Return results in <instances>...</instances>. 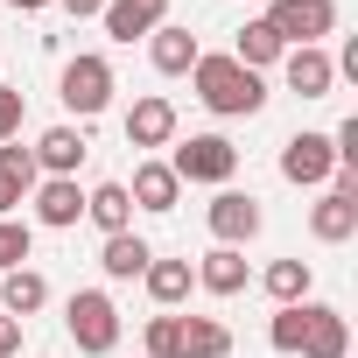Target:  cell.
<instances>
[{
  "label": "cell",
  "mask_w": 358,
  "mask_h": 358,
  "mask_svg": "<svg viewBox=\"0 0 358 358\" xmlns=\"http://www.w3.org/2000/svg\"><path fill=\"white\" fill-rule=\"evenodd\" d=\"M190 78H197V99H204L218 120H253V113L267 106L260 71H246V64H232V57H197Z\"/></svg>",
  "instance_id": "1"
},
{
  "label": "cell",
  "mask_w": 358,
  "mask_h": 358,
  "mask_svg": "<svg viewBox=\"0 0 358 358\" xmlns=\"http://www.w3.org/2000/svg\"><path fill=\"white\" fill-rule=\"evenodd\" d=\"M64 323H71V337H78L85 358H106V351L120 344V309H113L106 288H78V295L64 302Z\"/></svg>",
  "instance_id": "2"
},
{
  "label": "cell",
  "mask_w": 358,
  "mask_h": 358,
  "mask_svg": "<svg viewBox=\"0 0 358 358\" xmlns=\"http://www.w3.org/2000/svg\"><path fill=\"white\" fill-rule=\"evenodd\" d=\"M169 169H176V183H232V169H239V148L225 141V134H190L183 148L169 155Z\"/></svg>",
  "instance_id": "3"
},
{
  "label": "cell",
  "mask_w": 358,
  "mask_h": 358,
  "mask_svg": "<svg viewBox=\"0 0 358 358\" xmlns=\"http://www.w3.org/2000/svg\"><path fill=\"white\" fill-rule=\"evenodd\" d=\"M267 29L281 36V50H316V43L337 29V0H274V8H267Z\"/></svg>",
  "instance_id": "4"
},
{
  "label": "cell",
  "mask_w": 358,
  "mask_h": 358,
  "mask_svg": "<svg viewBox=\"0 0 358 358\" xmlns=\"http://www.w3.org/2000/svg\"><path fill=\"white\" fill-rule=\"evenodd\" d=\"M64 106H71L78 120H99V113L113 106V64L92 57V50L71 57V64H64Z\"/></svg>",
  "instance_id": "5"
},
{
  "label": "cell",
  "mask_w": 358,
  "mask_h": 358,
  "mask_svg": "<svg viewBox=\"0 0 358 358\" xmlns=\"http://www.w3.org/2000/svg\"><path fill=\"white\" fill-rule=\"evenodd\" d=\"M204 218H211V239H218V246H246V239H260V225H267V218H260V197H246V190H218Z\"/></svg>",
  "instance_id": "6"
},
{
  "label": "cell",
  "mask_w": 358,
  "mask_h": 358,
  "mask_svg": "<svg viewBox=\"0 0 358 358\" xmlns=\"http://www.w3.org/2000/svg\"><path fill=\"white\" fill-rule=\"evenodd\" d=\"M330 169H337L330 134H288V148H281V176H288V183L316 190V183H330Z\"/></svg>",
  "instance_id": "7"
},
{
  "label": "cell",
  "mask_w": 358,
  "mask_h": 358,
  "mask_svg": "<svg viewBox=\"0 0 358 358\" xmlns=\"http://www.w3.org/2000/svg\"><path fill=\"white\" fill-rule=\"evenodd\" d=\"M351 351V323L330 302H302V358H344Z\"/></svg>",
  "instance_id": "8"
},
{
  "label": "cell",
  "mask_w": 358,
  "mask_h": 358,
  "mask_svg": "<svg viewBox=\"0 0 358 358\" xmlns=\"http://www.w3.org/2000/svg\"><path fill=\"white\" fill-rule=\"evenodd\" d=\"M281 78H288V92H295V99H330L337 64H330L323 50H281Z\"/></svg>",
  "instance_id": "9"
},
{
  "label": "cell",
  "mask_w": 358,
  "mask_h": 358,
  "mask_svg": "<svg viewBox=\"0 0 358 358\" xmlns=\"http://www.w3.org/2000/svg\"><path fill=\"white\" fill-rule=\"evenodd\" d=\"M162 15H169V0H106V36L113 43H141V36H155L162 29Z\"/></svg>",
  "instance_id": "10"
},
{
  "label": "cell",
  "mask_w": 358,
  "mask_h": 358,
  "mask_svg": "<svg viewBox=\"0 0 358 358\" xmlns=\"http://www.w3.org/2000/svg\"><path fill=\"white\" fill-rule=\"evenodd\" d=\"M36 218H43L50 232H64V225L85 218V190H78V176H50V183H36Z\"/></svg>",
  "instance_id": "11"
},
{
  "label": "cell",
  "mask_w": 358,
  "mask_h": 358,
  "mask_svg": "<svg viewBox=\"0 0 358 358\" xmlns=\"http://www.w3.org/2000/svg\"><path fill=\"white\" fill-rule=\"evenodd\" d=\"M176 141V106L169 99H134L127 113V148H169Z\"/></svg>",
  "instance_id": "12"
},
{
  "label": "cell",
  "mask_w": 358,
  "mask_h": 358,
  "mask_svg": "<svg viewBox=\"0 0 358 358\" xmlns=\"http://www.w3.org/2000/svg\"><path fill=\"white\" fill-rule=\"evenodd\" d=\"M127 197H134L141 211H176L183 183H176V169H169V162H141V169H134V183H127Z\"/></svg>",
  "instance_id": "13"
},
{
  "label": "cell",
  "mask_w": 358,
  "mask_h": 358,
  "mask_svg": "<svg viewBox=\"0 0 358 358\" xmlns=\"http://www.w3.org/2000/svg\"><path fill=\"white\" fill-rule=\"evenodd\" d=\"M148 57H155V71H162V78H183L204 50H197V36H190V29H169V22H162V29L148 36Z\"/></svg>",
  "instance_id": "14"
},
{
  "label": "cell",
  "mask_w": 358,
  "mask_h": 358,
  "mask_svg": "<svg viewBox=\"0 0 358 358\" xmlns=\"http://www.w3.org/2000/svg\"><path fill=\"white\" fill-rule=\"evenodd\" d=\"M29 155H36V169H50V176H78V162H85V134H78V127H50Z\"/></svg>",
  "instance_id": "15"
},
{
  "label": "cell",
  "mask_w": 358,
  "mask_h": 358,
  "mask_svg": "<svg viewBox=\"0 0 358 358\" xmlns=\"http://www.w3.org/2000/svg\"><path fill=\"white\" fill-rule=\"evenodd\" d=\"M85 218L113 239V232H134V197H127V183H99L92 197H85Z\"/></svg>",
  "instance_id": "16"
},
{
  "label": "cell",
  "mask_w": 358,
  "mask_h": 358,
  "mask_svg": "<svg viewBox=\"0 0 358 358\" xmlns=\"http://www.w3.org/2000/svg\"><path fill=\"white\" fill-rule=\"evenodd\" d=\"M50 302V281L36 267H15V274H0V316H36Z\"/></svg>",
  "instance_id": "17"
},
{
  "label": "cell",
  "mask_w": 358,
  "mask_h": 358,
  "mask_svg": "<svg viewBox=\"0 0 358 358\" xmlns=\"http://www.w3.org/2000/svg\"><path fill=\"white\" fill-rule=\"evenodd\" d=\"M148 260H155V246H148L141 232H113V239H106V253H99V267H106L113 281H134V274H148Z\"/></svg>",
  "instance_id": "18"
},
{
  "label": "cell",
  "mask_w": 358,
  "mask_h": 358,
  "mask_svg": "<svg viewBox=\"0 0 358 358\" xmlns=\"http://www.w3.org/2000/svg\"><path fill=\"white\" fill-rule=\"evenodd\" d=\"M197 281H204L211 295H239L253 274H246V253H239V246H211V253H204V267H197Z\"/></svg>",
  "instance_id": "19"
},
{
  "label": "cell",
  "mask_w": 358,
  "mask_h": 358,
  "mask_svg": "<svg viewBox=\"0 0 358 358\" xmlns=\"http://www.w3.org/2000/svg\"><path fill=\"white\" fill-rule=\"evenodd\" d=\"M141 281H148V295H155L162 309H176V302L197 288V267H190V260H148V274H141Z\"/></svg>",
  "instance_id": "20"
},
{
  "label": "cell",
  "mask_w": 358,
  "mask_h": 358,
  "mask_svg": "<svg viewBox=\"0 0 358 358\" xmlns=\"http://www.w3.org/2000/svg\"><path fill=\"white\" fill-rule=\"evenodd\" d=\"M309 232H316L323 246H344V239H358V204H351V197H323V204L309 211Z\"/></svg>",
  "instance_id": "21"
},
{
  "label": "cell",
  "mask_w": 358,
  "mask_h": 358,
  "mask_svg": "<svg viewBox=\"0 0 358 358\" xmlns=\"http://www.w3.org/2000/svg\"><path fill=\"white\" fill-rule=\"evenodd\" d=\"M225 57H232V64H246V71H267V64H281V36H274L267 22H246V29H239V43H232Z\"/></svg>",
  "instance_id": "22"
},
{
  "label": "cell",
  "mask_w": 358,
  "mask_h": 358,
  "mask_svg": "<svg viewBox=\"0 0 358 358\" xmlns=\"http://www.w3.org/2000/svg\"><path fill=\"white\" fill-rule=\"evenodd\" d=\"M260 281H267V295L288 309V302H309V281H316V274H309V260H274Z\"/></svg>",
  "instance_id": "23"
},
{
  "label": "cell",
  "mask_w": 358,
  "mask_h": 358,
  "mask_svg": "<svg viewBox=\"0 0 358 358\" xmlns=\"http://www.w3.org/2000/svg\"><path fill=\"white\" fill-rule=\"evenodd\" d=\"M232 351V330L218 316H190L183 323V358H225Z\"/></svg>",
  "instance_id": "24"
},
{
  "label": "cell",
  "mask_w": 358,
  "mask_h": 358,
  "mask_svg": "<svg viewBox=\"0 0 358 358\" xmlns=\"http://www.w3.org/2000/svg\"><path fill=\"white\" fill-rule=\"evenodd\" d=\"M0 176H8V183H15L22 197H29V190H36V176H43V169H36V155H29L22 141H0Z\"/></svg>",
  "instance_id": "25"
},
{
  "label": "cell",
  "mask_w": 358,
  "mask_h": 358,
  "mask_svg": "<svg viewBox=\"0 0 358 358\" xmlns=\"http://www.w3.org/2000/svg\"><path fill=\"white\" fill-rule=\"evenodd\" d=\"M29 246H36V232H29L22 218H0V274H15V267L29 260Z\"/></svg>",
  "instance_id": "26"
},
{
  "label": "cell",
  "mask_w": 358,
  "mask_h": 358,
  "mask_svg": "<svg viewBox=\"0 0 358 358\" xmlns=\"http://www.w3.org/2000/svg\"><path fill=\"white\" fill-rule=\"evenodd\" d=\"M148 358H183V316H148Z\"/></svg>",
  "instance_id": "27"
},
{
  "label": "cell",
  "mask_w": 358,
  "mask_h": 358,
  "mask_svg": "<svg viewBox=\"0 0 358 358\" xmlns=\"http://www.w3.org/2000/svg\"><path fill=\"white\" fill-rule=\"evenodd\" d=\"M0 141H22V92L0 85Z\"/></svg>",
  "instance_id": "28"
},
{
  "label": "cell",
  "mask_w": 358,
  "mask_h": 358,
  "mask_svg": "<svg viewBox=\"0 0 358 358\" xmlns=\"http://www.w3.org/2000/svg\"><path fill=\"white\" fill-rule=\"evenodd\" d=\"M22 351V316H0V358Z\"/></svg>",
  "instance_id": "29"
},
{
  "label": "cell",
  "mask_w": 358,
  "mask_h": 358,
  "mask_svg": "<svg viewBox=\"0 0 358 358\" xmlns=\"http://www.w3.org/2000/svg\"><path fill=\"white\" fill-rule=\"evenodd\" d=\"M64 15H71V22H85V15H106V0H64Z\"/></svg>",
  "instance_id": "30"
},
{
  "label": "cell",
  "mask_w": 358,
  "mask_h": 358,
  "mask_svg": "<svg viewBox=\"0 0 358 358\" xmlns=\"http://www.w3.org/2000/svg\"><path fill=\"white\" fill-rule=\"evenodd\" d=\"M15 204H22V190L8 183V176H0V218H15Z\"/></svg>",
  "instance_id": "31"
},
{
  "label": "cell",
  "mask_w": 358,
  "mask_h": 358,
  "mask_svg": "<svg viewBox=\"0 0 358 358\" xmlns=\"http://www.w3.org/2000/svg\"><path fill=\"white\" fill-rule=\"evenodd\" d=\"M0 8H22V15H36V8H50V0H0Z\"/></svg>",
  "instance_id": "32"
}]
</instances>
